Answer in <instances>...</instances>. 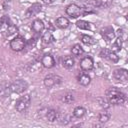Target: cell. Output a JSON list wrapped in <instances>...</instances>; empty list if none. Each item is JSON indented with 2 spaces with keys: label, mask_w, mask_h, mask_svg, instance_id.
Wrapping results in <instances>:
<instances>
[{
  "label": "cell",
  "mask_w": 128,
  "mask_h": 128,
  "mask_svg": "<svg viewBox=\"0 0 128 128\" xmlns=\"http://www.w3.org/2000/svg\"><path fill=\"white\" fill-rule=\"evenodd\" d=\"M30 103H31V97H30V95L25 94L24 96H21L17 100L16 105H15V108H16V110L18 112H24L29 107Z\"/></svg>",
  "instance_id": "cell-1"
},
{
  "label": "cell",
  "mask_w": 128,
  "mask_h": 128,
  "mask_svg": "<svg viewBox=\"0 0 128 128\" xmlns=\"http://www.w3.org/2000/svg\"><path fill=\"white\" fill-rule=\"evenodd\" d=\"M28 88V84L25 80H22V79H19V80H16L14 81L13 83L10 84V90L11 92L13 93H23L24 91H26Z\"/></svg>",
  "instance_id": "cell-2"
},
{
  "label": "cell",
  "mask_w": 128,
  "mask_h": 128,
  "mask_svg": "<svg viewBox=\"0 0 128 128\" xmlns=\"http://www.w3.org/2000/svg\"><path fill=\"white\" fill-rule=\"evenodd\" d=\"M25 44H26L25 39L21 36H17L10 41V48L14 51H21L25 48Z\"/></svg>",
  "instance_id": "cell-3"
},
{
  "label": "cell",
  "mask_w": 128,
  "mask_h": 128,
  "mask_svg": "<svg viewBox=\"0 0 128 128\" xmlns=\"http://www.w3.org/2000/svg\"><path fill=\"white\" fill-rule=\"evenodd\" d=\"M113 77L121 82V83H126L127 80H128V72L126 69H123V68H117L114 70L113 72Z\"/></svg>",
  "instance_id": "cell-4"
},
{
  "label": "cell",
  "mask_w": 128,
  "mask_h": 128,
  "mask_svg": "<svg viewBox=\"0 0 128 128\" xmlns=\"http://www.w3.org/2000/svg\"><path fill=\"white\" fill-rule=\"evenodd\" d=\"M62 81V78L58 75H54V74H50L48 76H46L44 78V85L46 87H52L54 85L60 84Z\"/></svg>",
  "instance_id": "cell-5"
},
{
  "label": "cell",
  "mask_w": 128,
  "mask_h": 128,
  "mask_svg": "<svg viewBox=\"0 0 128 128\" xmlns=\"http://www.w3.org/2000/svg\"><path fill=\"white\" fill-rule=\"evenodd\" d=\"M42 9V5L40 3H33L25 12V17L26 18H30L32 16H35L36 14H38Z\"/></svg>",
  "instance_id": "cell-6"
},
{
  "label": "cell",
  "mask_w": 128,
  "mask_h": 128,
  "mask_svg": "<svg viewBox=\"0 0 128 128\" xmlns=\"http://www.w3.org/2000/svg\"><path fill=\"white\" fill-rule=\"evenodd\" d=\"M66 13L71 18H77L81 15V8L76 4H70L66 8Z\"/></svg>",
  "instance_id": "cell-7"
},
{
  "label": "cell",
  "mask_w": 128,
  "mask_h": 128,
  "mask_svg": "<svg viewBox=\"0 0 128 128\" xmlns=\"http://www.w3.org/2000/svg\"><path fill=\"white\" fill-rule=\"evenodd\" d=\"M94 63L91 57H84L81 61H80V67L82 70L84 71H90L93 69Z\"/></svg>",
  "instance_id": "cell-8"
},
{
  "label": "cell",
  "mask_w": 128,
  "mask_h": 128,
  "mask_svg": "<svg viewBox=\"0 0 128 128\" xmlns=\"http://www.w3.org/2000/svg\"><path fill=\"white\" fill-rule=\"evenodd\" d=\"M100 33H101L102 37H103L107 42H110V41L114 38V36H115L114 30H113L112 27H105V28L101 29Z\"/></svg>",
  "instance_id": "cell-9"
},
{
  "label": "cell",
  "mask_w": 128,
  "mask_h": 128,
  "mask_svg": "<svg viewBox=\"0 0 128 128\" xmlns=\"http://www.w3.org/2000/svg\"><path fill=\"white\" fill-rule=\"evenodd\" d=\"M41 64L46 68H52L55 65V60L51 54H45L41 59Z\"/></svg>",
  "instance_id": "cell-10"
},
{
  "label": "cell",
  "mask_w": 128,
  "mask_h": 128,
  "mask_svg": "<svg viewBox=\"0 0 128 128\" xmlns=\"http://www.w3.org/2000/svg\"><path fill=\"white\" fill-rule=\"evenodd\" d=\"M107 98V97H106ZM109 103L110 104H113V105H120V104H123L126 100V95L123 93L121 95H117V96H113V97H109L107 98Z\"/></svg>",
  "instance_id": "cell-11"
},
{
  "label": "cell",
  "mask_w": 128,
  "mask_h": 128,
  "mask_svg": "<svg viewBox=\"0 0 128 128\" xmlns=\"http://www.w3.org/2000/svg\"><path fill=\"white\" fill-rule=\"evenodd\" d=\"M10 91V85L6 81L0 82V97H7Z\"/></svg>",
  "instance_id": "cell-12"
},
{
  "label": "cell",
  "mask_w": 128,
  "mask_h": 128,
  "mask_svg": "<svg viewBox=\"0 0 128 128\" xmlns=\"http://www.w3.org/2000/svg\"><path fill=\"white\" fill-rule=\"evenodd\" d=\"M74 59H73V57L72 56H68V55H66V56H64L63 58H62V65H63V67L64 68H66V69H71L73 66H74Z\"/></svg>",
  "instance_id": "cell-13"
},
{
  "label": "cell",
  "mask_w": 128,
  "mask_h": 128,
  "mask_svg": "<svg viewBox=\"0 0 128 128\" xmlns=\"http://www.w3.org/2000/svg\"><path fill=\"white\" fill-rule=\"evenodd\" d=\"M43 29H44V23H43L42 20L36 19V20L33 21V23H32V30H33L34 32L40 33V32L43 31Z\"/></svg>",
  "instance_id": "cell-14"
},
{
  "label": "cell",
  "mask_w": 128,
  "mask_h": 128,
  "mask_svg": "<svg viewBox=\"0 0 128 128\" xmlns=\"http://www.w3.org/2000/svg\"><path fill=\"white\" fill-rule=\"evenodd\" d=\"M45 117L49 122H54L55 120L58 119V112L56 110H54V109H48L46 111Z\"/></svg>",
  "instance_id": "cell-15"
},
{
  "label": "cell",
  "mask_w": 128,
  "mask_h": 128,
  "mask_svg": "<svg viewBox=\"0 0 128 128\" xmlns=\"http://www.w3.org/2000/svg\"><path fill=\"white\" fill-rule=\"evenodd\" d=\"M56 26L61 29L67 28L69 26V20L66 17H59L56 19Z\"/></svg>",
  "instance_id": "cell-16"
},
{
  "label": "cell",
  "mask_w": 128,
  "mask_h": 128,
  "mask_svg": "<svg viewBox=\"0 0 128 128\" xmlns=\"http://www.w3.org/2000/svg\"><path fill=\"white\" fill-rule=\"evenodd\" d=\"M123 94V92H121L118 88L116 87H110L106 90V97L109 98V97H113V96H117V95H121Z\"/></svg>",
  "instance_id": "cell-17"
},
{
  "label": "cell",
  "mask_w": 128,
  "mask_h": 128,
  "mask_svg": "<svg viewBox=\"0 0 128 128\" xmlns=\"http://www.w3.org/2000/svg\"><path fill=\"white\" fill-rule=\"evenodd\" d=\"M42 42L44 43V44H50V43H52L53 41H54V37H53V35H52V33L48 30L47 32H45L43 35H42Z\"/></svg>",
  "instance_id": "cell-18"
},
{
  "label": "cell",
  "mask_w": 128,
  "mask_h": 128,
  "mask_svg": "<svg viewBox=\"0 0 128 128\" xmlns=\"http://www.w3.org/2000/svg\"><path fill=\"white\" fill-rule=\"evenodd\" d=\"M78 81H79V83H80L81 85H83V86H87V85L90 83L91 78H90V76H89L88 74L83 73V74H81V75L79 76Z\"/></svg>",
  "instance_id": "cell-19"
},
{
  "label": "cell",
  "mask_w": 128,
  "mask_h": 128,
  "mask_svg": "<svg viewBox=\"0 0 128 128\" xmlns=\"http://www.w3.org/2000/svg\"><path fill=\"white\" fill-rule=\"evenodd\" d=\"M122 45H123V39L122 37H118L116 39V41L114 42V44L112 45V51L113 52H117V51H120L121 48H122Z\"/></svg>",
  "instance_id": "cell-20"
},
{
  "label": "cell",
  "mask_w": 128,
  "mask_h": 128,
  "mask_svg": "<svg viewBox=\"0 0 128 128\" xmlns=\"http://www.w3.org/2000/svg\"><path fill=\"white\" fill-rule=\"evenodd\" d=\"M76 26L79 29H82V30H90V23L87 22V21H84V20L77 21L76 22Z\"/></svg>",
  "instance_id": "cell-21"
},
{
  "label": "cell",
  "mask_w": 128,
  "mask_h": 128,
  "mask_svg": "<svg viewBox=\"0 0 128 128\" xmlns=\"http://www.w3.org/2000/svg\"><path fill=\"white\" fill-rule=\"evenodd\" d=\"M85 112H86L85 108H83V107H81V106H78V107H76V108L74 109L73 115H74L76 118H81V117L84 116Z\"/></svg>",
  "instance_id": "cell-22"
},
{
  "label": "cell",
  "mask_w": 128,
  "mask_h": 128,
  "mask_svg": "<svg viewBox=\"0 0 128 128\" xmlns=\"http://www.w3.org/2000/svg\"><path fill=\"white\" fill-rule=\"evenodd\" d=\"M81 41L84 44H86V45H92V44L95 43L94 38L92 36H89V35H86V34H84V35L81 36Z\"/></svg>",
  "instance_id": "cell-23"
},
{
  "label": "cell",
  "mask_w": 128,
  "mask_h": 128,
  "mask_svg": "<svg viewBox=\"0 0 128 128\" xmlns=\"http://www.w3.org/2000/svg\"><path fill=\"white\" fill-rule=\"evenodd\" d=\"M97 101H98V103H99V105L102 107V108H104V109H107L108 107H109V105H110V103H109V101H108V99L105 97H98L97 98Z\"/></svg>",
  "instance_id": "cell-24"
},
{
  "label": "cell",
  "mask_w": 128,
  "mask_h": 128,
  "mask_svg": "<svg viewBox=\"0 0 128 128\" xmlns=\"http://www.w3.org/2000/svg\"><path fill=\"white\" fill-rule=\"evenodd\" d=\"M109 118H110V114L107 112V111H103V112H101L100 114H99V116H98V120L101 122V123H105V122H107L108 120H109Z\"/></svg>",
  "instance_id": "cell-25"
},
{
  "label": "cell",
  "mask_w": 128,
  "mask_h": 128,
  "mask_svg": "<svg viewBox=\"0 0 128 128\" xmlns=\"http://www.w3.org/2000/svg\"><path fill=\"white\" fill-rule=\"evenodd\" d=\"M84 52L83 48L79 45V44H75L73 47H72V53L75 55V56H79V55H82Z\"/></svg>",
  "instance_id": "cell-26"
},
{
  "label": "cell",
  "mask_w": 128,
  "mask_h": 128,
  "mask_svg": "<svg viewBox=\"0 0 128 128\" xmlns=\"http://www.w3.org/2000/svg\"><path fill=\"white\" fill-rule=\"evenodd\" d=\"M106 59H108L109 61H111V62H113V63H117V62L119 61V56H117V54H116L115 52L109 51V53H108Z\"/></svg>",
  "instance_id": "cell-27"
},
{
  "label": "cell",
  "mask_w": 128,
  "mask_h": 128,
  "mask_svg": "<svg viewBox=\"0 0 128 128\" xmlns=\"http://www.w3.org/2000/svg\"><path fill=\"white\" fill-rule=\"evenodd\" d=\"M16 32H17V28H16V26L13 25L12 23H10V24L8 25V27L6 28V35H7V36H11V35L15 34Z\"/></svg>",
  "instance_id": "cell-28"
},
{
  "label": "cell",
  "mask_w": 128,
  "mask_h": 128,
  "mask_svg": "<svg viewBox=\"0 0 128 128\" xmlns=\"http://www.w3.org/2000/svg\"><path fill=\"white\" fill-rule=\"evenodd\" d=\"M62 101L65 102V103H67V104L72 103V102L74 101V96H73V94H71V93L65 94V95L63 96V98H62Z\"/></svg>",
  "instance_id": "cell-29"
},
{
  "label": "cell",
  "mask_w": 128,
  "mask_h": 128,
  "mask_svg": "<svg viewBox=\"0 0 128 128\" xmlns=\"http://www.w3.org/2000/svg\"><path fill=\"white\" fill-rule=\"evenodd\" d=\"M109 49H106V48H104V49H102L101 51H100V56L102 57V58H105L106 59V57H107V55H108V53H109Z\"/></svg>",
  "instance_id": "cell-30"
},
{
  "label": "cell",
  "mask_w": 128,
  "mask_h": 128,
  "mask_svg": "<svg viewBox=\"0 0 128 128\" xmlns=\"http://www.w3.org/2000/svg\"><path fill=\"white\" fill-rule=\"evenodd\" d=\"M60 120H61L60 122H61L62 124H67V123H69V122H70V116H69V115H66V117L61 118Z\"/></svg>",
  "instance_id": "cell-31"
},
{
  "label": "cell",
  "mask_w": 128,
  "mask_h": 128,
  "mask_svg": "<svg viewBox=\"0 0 128 128\" xmlns=\"http://www.w3.org/2000/svg\"><path fill=\"white\" fill-rule=\"evenodd\" d=\"M55 0H43V2L44 3H46V4H51V3H53Z\"/></svg>",
  "instance_id": "cell-32"
}]
</instances>
